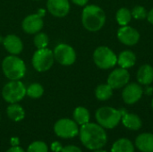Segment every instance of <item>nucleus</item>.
<instances>
[{
  "label": "nucleus",
  "mask_w": 153,
  "mask_h": 152,
  "mask_svg": "<svg viewBox=\"0 0 153 152\" xmlns=\"http://www.w3.org/2000/svg\"><path fill=\"white\" fill-rule=\"evenodd\" d=\"M82 143L89 150L95 151L103 148L108 141L107 133L99 124L87 123L81 126L79 131Z\"/></svg>",
  "instance_id": "obj_1"
},
{
  "label": "nucleus",
  "mask_w": 153,
  "mask_h": 152,
  "mask_svg": "<svg viewBox=\"0 0 153 152\" xmlns=\"http://www.w3.org/2000/svg\"><path fill=\"white\" fill-rule=\"evenodd\" d=\"M82 22L87 30L99 31L106 22V13L102 8L96 4L86 5L82 10Z\"/></svg>",
  "instance_id": "obj_2"
},
{
  "label": "nucleus",
  "mask_w": 153,
  "mask_h": 152,
  "mask_svg": "<svg viewBox=\"0 0 153 152\" xmlns=\"http://www.w3.org/2000/svg\"><path fill=\"white\" fill-rule=\"evenodd\" d=\"M2 70L7 79L18 81L25 75L26 65L20 57L11 55L4 58L2 62Z\"/></svg>",
  "instance_id": "obj_3"
},
{
  "label": "nucleus",
  "mask_w": 153,
  "mask_h": 152,
  "mask_svg": "<svg viewBox=\"0 0 153 152\" xmlns=\"http://www.w3.org/2000/svg\"><path fill=\"white\" fill-rule=\"evenodd\" d=\"M98 124L106 129L115 128L121 121L122 112L111 107L100 108L95 114Z\"/></svg>",
  "instance_id": "obj_4"
},
{
  "label": "nucleus",
  "mask_w": 153,
  "mask_h": 152,
  "mask_svg": "<svg viewBox=\"0 0 153 152\" xmlns=\"http://www.w3.org/2000/svg\"><path fill=\"white\" fill-rule=\"evenodd\" d=\"M93 61L99 68L108 70L117 64V56L109 47L100 46L93 52Z\"/></svg>",
  "instance_id": "obj_5"
},
{
  "label": "nucleus",
  "mask_w": 153,
  "mask_h": 152,
  "mask_svg": "<svg viewBox=\"0 0 153 152\" xmlns=\"http://www.w3.org/2000/svg\"><path fill=\"white\" fill-rule=\"evenodd\" d=\"M2 96L3 99L10 104L17 103L26 96V87L19 80L11 81L4 86Z\"/></svg>",
  "instance_id": "obj_6"
},
{
  "label": "nucleus",
  "mask_w": 153,
  "mask_h": 152,
  "mask_svg": "<svg viewBox=\"0 0 153 152\" xmlns=\"http://www.w3.org/2000/svg\"><path fill=\"white\" fill-rule=\"evenodd\" d=\"M54 53L52 50L45 47L37 49L32 56V65L34 69L39 73L48 71L54 64Z\"/></svg>",
  "instance_id": "obj_7"
},
{
  "label": "nucleus",
  "mask_w": 153,
  "mask_h": 152,
  "mask_svg": "<svg viewBox=\"0 0 153 152\" xmlns=\"http://www.w3.org/2000/svg\"><path fill=\"white\" fill-rule=\"evenodd\" d=\"M54 131L58 137L65 139L74 138L79 133L77 123L69 118L59 119L54 125Z\"/></svg>",
  "instance_id": "obj_8"
},
{
  "label": "nucleus",
  "mask_w": 153,
  "mask_h": 152,
  "mask_svg": "<svg viewBox=\"0 0 153 152\" xmlns=\"http://www.w3.org/2000/svg\"><path fill=\"white\" fill-rule=\"evenodd\" d=\"M53 53L55 60L58 64L65 66L72 65L76 60V53L74 49L67 44L61 43L57 45Z\"/></svg>",
  "instance_id": "obj_9"
},
{
  "label": "nucleus",
  "mask_w": 153,
  "mask_h": 152,
  "mask_svg": "<svg viewBox=\"0 0 153 152\" xmlns=\"http://www.w3.org/2000/svg\"><path fill=\"white\" fill-rule=\"evenodd\" d=\"M130 80V73L127 69L125 68H117L113 72H111L108 77L107 83L113 89L117 90L124 88L126 84H128Z\"/></svg>",
  "instance_id": "obj_10"
},
{
  "label": "nucleus",
  "mask_w": 153,
  "mask_h": 152,
  "mask_svg": "<svg viewBox=\"0 0 153 152\" xmlns=\"http://www.w3.org/2000/svg\"><path fill=\"white\" fill-rule=\"evenodd\" d=\"M143 95V89L139 83L132 82L126 84L122 91V99L127 105H133L138 102Z\"/></svg>",
  "instance_id": "obj_11"
},
{
  "label": "nucleus",
  "mask_w": 153,
  "mask_h": 152,
  "mask_svg": "<svg viewBox=\"0 0 153 152\" xmlns=\"http://www.w3.org/2000/svg\"><path fill=\"white\" fill-rule=\"evenodd\" d=\"M140 33L139 31L128 25L121 26V28L117 30V39L118 40L126 46H134L140 40Z\"/></svg>",
  "instance_id": "obj_12"
},
{
  "label": "nucleus",
  "mask_w": 153,
  "mask_h": 152,
  "mask_svg": "<svg viewBox=\"0 0 153 152\" xmlns=\"http://www.w3.org/2000/svg\"><path fill=\"white\" fill-rule=\"evenodd\" d=\"M43 25L44 22L42 16L38 13H32L26 16L22 22L23 31L28 34H36L39 32L43 28Z\"/></svg>",
  "instance_id": "obj_13"
},
{
  "label": "nucleus",
  "mask_w": 153,
  "mask_h": 152,
  "mask_svg": "<svg viewBox=\"0 0 153 152\" xmlns=\"http://www.w3.org/2000/svg\"><path fill=\"white\" fill-rule=\"evenodd\" d=\"M47 7L48 12L55 17H65L70 11L69 0H48Z\"/></svg>",
  "instance_id": "obj_14"
},
{
  "label": "nucleus",
  "mask_w": 153,
  "mask_h": 152,
  "mask_svg": "<svg viewBox=\"0 0 153 152\" xmlns=\"http://www.w3.org/2000/svg\"><path fill=\"white\" fill-rule=\"evenodd\" d=\"M3 45L8 53L14 56L19 55L23 49V44L22 39L18 36L13 34L7 35L3 39Z\"/></svg>",
  "instance_id": "obj_15"
},
{
  "label": "nucleus",
  "mask_w": 153,
  "mask_h": 152,
  "mask_svg": "<svg viewBox=\"0 0 153 152\" xmlns=\"http://www.w3.org/2000/svg\"><path fill=\"white\" fill-rule=\"evenodd\" d=\"M136 148L142 152H153V133H143L135 140Z\"/></svg>",
  "instance_id": "obj_16"
},
{
  "label": "nucleus",
  "mask_w": 153,
  "mask_h": 152,
  "mask_svg": "<svg viewBox=\"0 0 153 152\" xmlns=\"http://www.w3.org/2000/svg\"><path fill=\"white\" fill-rule=\"evenodd\" d=\"M137 81L141 85H150L153 82V67L151 65H143L137 72Z\"/></svg>",
  "instance_id": "obj_17"
},
{
  "label": "nucleus",
  "mask_w": 153,
  "mask_h": 152,
  "mask_svg": "<svg viewBox=\"0 0 153 152\" xmlns=\"http://www.w3.org/2000/svg\"><path fill=\"white\" fill-rule=\"evenodd\" d=\"M121 121H122L124 126H126L127 129H130L133 131L139 130L143 125L141 118L135 114H131V113L123 114L122 113Z\"/></svg>",
  "instance_id": "obj_18"
},
{
  "label": "nucleus",
  "mask_w": 153,
  "mask_h": 152,
  "mask_svg": "<svg viewBox=\"0 0 153 152\" xmlns=\"http://www.w3.org/2000/svg\"><path fill=\"white\" fill-rule=\"evenodd\" d=\"M136 63V56L131 50H124L117 56V64L120 67L128 69L133 67Z\"/></svg>",
  "instance_id": "obj_19"
},
{
  "label": "nucleus",
  "mask_w": 153,
  "mask_h": 152,
  "mask_svg": "<svg viewBox=\"0 0 153 152\" xmlns=\"http://www.w3.org/2000/svg\"><path fill=\"white\" fill-rule=\"evenodd\" d=\"M6 113L8 117L14 122H19L22 120L25 116L24 109L17 103H12L11 105H9L6 109Z\"/></svg>",
  "instance_id": "obj_20"
},
{
  "label": "nucleus",
  "mask_w": 153,
  "mask_h": 152,
  "mask_svg": "<svg viewBox=\"0 0 153 152\" xmlns=\"http://www.w3.org/2000/svg\"><path fill=\"white\" fill-rule=\"evenodd\" d=\"M111 152H134V146L130 140L122 138L114 142Z\"/></svg>",
  "instance_id": "obj_21"
},
{
  "label": "nucleus",
  "mask_w": 153,
  "mask_h": 152,
  "mask_svg": "<svg viewBox=\"0 0 153 152\" xmlns=\"http://www.w3.org/2000/svg\"><path fill=\"white\" fill-rule=\"evenodd\" d=\"M74 121L77 123V125H82L90 121V112L87 108L83 107H78L74 109L73 114Z\"/></svg>",
  "instance_id": "obj_22"
},
{
  "label": "nucleus",
  "mask_w": 153,
  "mask_h": 152,
  "mask_svg": "<svg viewBox=\"0 0 153 152\" xmlns=\"http://www.w3.org/2000/svg\"><path fill=\"white\" fill-rule=\"evenodd\" d=\"M113 95V89L108 84H100L95 90V96L100 101H105L109 99Z\"/></svg>",
  "instance_id": "obj_23"
},
{
  "label": "nucleus",
  "mask_w": 153,
  "mask_h": 152,
  "mask_svg": "<svg viewBox=\"0 0 153 152\" xmlns=\"http://www.w3.org/2000/svg\"><path fill=\"white\" fill-rule=\"evenodd\" d=\"M132 18H133L132 12L126 7L120 8L116 13V20H117V23L121 26L128 25V23L131 22Z\"/></svg>",
  "instance_id": "obj_24"
},
{
  "label": "nucleus",
  "mask_w": 153,
  "mask_h": 152,
  "mask_svg": "<svg viewBox=\"0 0 153 152\" xmlns=\"http://www.w3.org/2000/svg\"><path fill=\"white\" fill-rule=\"evenodd\" d=\"M44 93V89L39 83H32L28 88H26V95L31 99H39Z\"/></svg>",
  "instance_id": "obj_25"
},
{
  "label": "nucleus",
  "mask_w": 153,
  "mask_h": 152,
  "mask_svg": "<svg viewBox=\"0 0 153 152\" xmlns=\"http://www.w3.org/2000/svg\"><path fill=\"white\" fill-rule=\"evenodd\" d=\"M33 42H34L35 47H36L38 49L45 48V47H47L48 45L49 39H48V36L46 33L39 32V33H38V34L35 35L34 39H33Z\"/></svg>",
  "instance_id": "obj_26"
},
{
  "label": "nucleus",
  "mask_w": 153,
  "mask_h": 152,
  "mask_svg": "<svg viewBox=\"0 0 153 152\" xmlns=\"http://www.w3.org/2000/svg\"><path fill=\"white\" fill-rule=\"evenodd\" d=\"M132 12V17L135 20H144L147 18V11L144 6L142 5H136L133 8Z\"/></svg>",
  "instance_id": "obj_27"
},
{
  "label": "nucleus",
  "mask_w": 153,
  "mask_h": 152,
  "mask_svg": "<svg viewBox=\"0 0 153 152\" xmlns=\"http://www.w3.org/2000/svg\"><path fill=\"white\" fill-rule=\"evenodd\" d=\"M27 152H48V148L43 142H34L29 146Z\"/></svg>",
  "instance_id": "obj_28"
},
{
  "label": "nucleus",
  "mask_w": 153,
  "mask_h": 152,
  "mask_svg": "<svg viewBox=\"0 0 153 152\" xmlns=\"http://www.w3.org/2000/svg\"><path fill=\"white\" fill-rule=\"evenodd\" d=\"M61 152H82V151L80 148H78L76 146L68 145V146H65V148H63Z\"/></svg>",
  "instance_id": "obj_29"
},
{
  "label": "nucleus",
  "mask_w": 153,
  "mask_h": 152,
  "mask_svg": "<svg viewBox=\"0 0 153 152\" xmlns=\"http://www.w3.org/2000/svg\"><path fill=\"white\" fill-rule=\"evenodd\" d=\"M51 149H52V151L55 152H61L62 151V149H63V147L61 146V144L59 143V142H54L53 144H52V146H51Z\"/></svg>",
  "instance_id": "obj_30"
},
{
  "label": "nucleus",
  "mask_w": 153,
  "mask_h": 152,
  "mask_svg": "<svg viewBox=\"0 0 153 152\" xmlns=\"http://www.w3.org/2000/svg\"><path fill=\"white\" fill-rule=\"evenodd\" d=\"M89 0H72V2L79 6H85Z\"/></svg>",
  "instance_id": "obj_31"
},
{
  "label": "nucleus",
  "mask_w": 153,
  "mask_h": 152,
  "mask_svg": "<svg viewBox=\"0 0 153 152\" xmlns=\"http://www.w3.org/2000/svg\"><path fill=\"white\" fill-rule=\"evenodd\" d=\"M5 152H24V151H23L21 147L14 146V147L10 148L9 150H7Z\"/></svg>",
  "instance_id": "obj_32"
},
{
  "label": "nucleus",
  "mask_w": 153,
  "mask_h": 152,
  "mask_svg": "<svg viewBox=\"0 0 153 152\" xmlns=\"http://www.w3.org/2000/svg\"><path fill=\"white\" fill-rule=\"evenodd\" d=\"M147 20L151 24H153V7L150 10V12L147 14Z\"/></svg>",
  "instance_id": "obj_33"
},
{
  "label": "nucleus",
  "mask_w": 153,
  "mask_h": 152,
  "mask_svg": "<svg viewBox=\"0 0 153 152\" xmlns=\"http://www.w3.org/2000/svg\"><path fill=\"white\" fill-rule=\"evenodd\" d=\"M38 14H39L40 16H44V14H45V11H44V10H42V9H39V12H38Z\"/></svg>",
  "instance_id": "obj_34"
},
{
  "label": "nucleus",
  "mask_w": 153,
  "mask_h": 152,
  "mask_svg": "<svg viewBox=\"0 0 153 152\" xmlns=\"http://www.w3.org/2000/svg\"><path fill=\"white\" fill-rule=\"evenodd\" d=\"M94 152H108V151H103V150H101V149H99V150H95V151Z\"/></svg>",
  "instance_id": "obj_35"
},
{
  "label": "nucleus",
  "mask_w": 153,
  "mask_h": 152,
  "mask_svg": "<svg viewBox=\"0 0 153 152\" xmlns=\"http://www.w3.org/2000/svg\"><path fill=\"white\" fill-rule=\"evenodd\" d=\"M152 109H153V99H152Z\"/></svg>",
  "instance_id": "obj_36"
},
{
  "label": "nucleus",
  "mask_w": 153,
  "mask_h": 152,
  "mask_svg": "<svg viewBox=\"0 0 153 152\" xmlns=\"http://www.w3.org/2000/svg\"><path fill=\"white\" fill-rule=\"evenodd\" d=\"M35 1H38V0H35Z\"/></svg>",
  "instance_id": "obj_37"
}]
</instances>
